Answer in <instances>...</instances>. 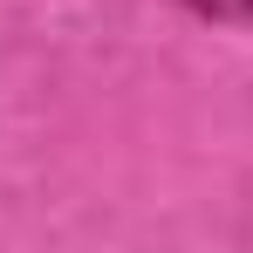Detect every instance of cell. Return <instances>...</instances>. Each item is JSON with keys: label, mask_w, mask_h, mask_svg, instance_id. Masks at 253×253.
I'll return each mask as SVG.
<instances>
[{"label": "cell", "mask_w": 253, "mask_h": 253, "mask_svg": "<svg viewBox=\"0 0 253 253\" xmlns=\"http://www.w3.org/2000/svg\"><path fill=\"white\" fill-rule=\"evenodd\" d=\"M199 14H219V21H253V0H192Z\"/></svg>", "instance_id": "1"}]
</instances>
